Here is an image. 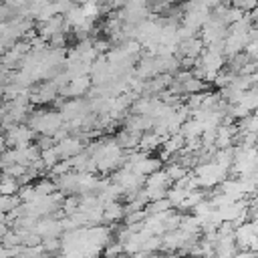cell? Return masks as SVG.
<instances>
[{
    "mask_svg": "<svg viewBox=\"0 0 258 258\" xmlns=\"http://www.w3.org/2000/svg\"><path fill=\"white\" fill-rule=\"evenodd\" d=\"M248 14H250L252 22H254V24H258V4H256V6H254V8L250 10V12H248Z\"/></svg>",
    "mask_w": 258,
    "mask_h": 258,
    "instance_id": "6da1fadb",
    "label": "cell"
}]
</instances>
